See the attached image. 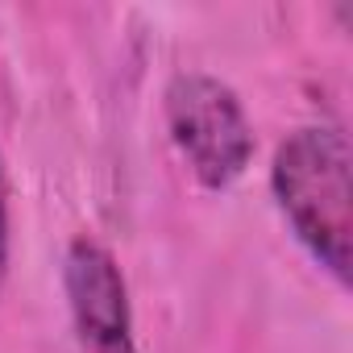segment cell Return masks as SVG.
<instances>
[{
    "instance_id": "obj_3",
    "label": "cell",
    "mask_w": 353,
    "mask_h": 353,
    "mask_svg": "<svg viewBox=\"0 0 353 353\" xmlns=\"http://www.w3.org/2000/svg\"><path fill=\"white\" fill-rule=\"evenodd\" d=\"M63 287L83 353H137L129 287L117 258L100 241L92 237L71 241L63 262Z\"/></svg>"
},
{
    "instance_id": "obj_4",
    "label": "cell",
    "mask_w": 353,
    "mask_h": 353,
    "mask_svg": "<svg viewBox=\"0 0 353 353\" xmlns=\"http://www.w3.org/2000/svg\"><path fill=\"white\" fill-rule=\"evenodd\" d=\"M9 279V192H5V162H0V291Z\"/></svg>"
},
{
    "instance_id": "obj_2",
    "label": "cell",
    "mask_w": 353,
    "mask_h": 353,
    "mask_svg": "<svg viewBox=\"0 0 353 353\" xmlns=\"http://www.w3.org/2000/svg\"><path fill=\"white\" fill-rule=\"evenodd\" d=\"M166 129L174 150L208 192L233 188L254 158V129L237 92L204 71H183L170 79Z\"/></svg>"
},
{
    "instance_id": "obj_1",
    "label": "cell",
    "mask_w": 353,
    "mask_h": 353,
    "mask_svg": "<svg viewBox=\"0 0 353 353\" xmlns=\"http://www.w3.org/2000/svg\"><path fill=\"white\" fill-rule=\"evenodd\" d=\"M270 188L295 241L349 287V241H353V158L349 141L332 125L295 129L270 166Z\"/></svg>"
}]
</instances>
